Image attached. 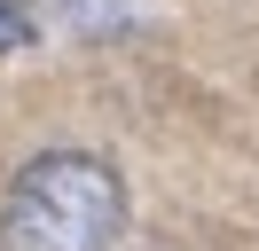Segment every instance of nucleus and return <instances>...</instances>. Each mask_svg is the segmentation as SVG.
Returning <instances> with one entry per match:
<instances>
[{
  "mask_svg": "<svg viewBox=\"0 0 259 251\" xmlns=\"http://www.w3.org/2000/svg\"><path fill=\"white\" fill-rule=\"evenodd\" d=\"M118 228H126V181L87 149L32 157L0 204L8 251H110Z\"/></svg>",
  "mask_w": 259,
  "mask_h": 251,
  "instance_id": "1",
  "label": "nucleus"
},
{
  "mask_svg": "<svg viewBox=\"0 0 259 251\" xmlns=\"http://www.w3.org/2000/svg\"><path fill=\"white\" fill-rule=\"evenodd\" d=\"M8 47H32V24H24V8L0 0V55H8Z\"/></svg>",
  "mask_w": 259,
  "mask_h": 251,
  "instance_id": "2",
  "label": "nucleus"
},
{
  "mask_svg": "<svg viewBox=\"0 0 259 251\" xmlns=\"http://www.w3.org/2000/svg\"><path fill=\"white\" fill-rule=\"evenodd\" d=\"M63 8L79 16V24H110V16H118V0H63Z\"/></svg>",
  "mask_w": 259,
  "mask_h": 251,
  "instance_id": "3",
  "label": "nucleus"
}]
</instances>
